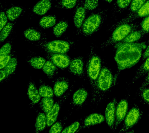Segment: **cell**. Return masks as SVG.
<instances>
[{
	"label": "cell",
	"mask_w": 149,
	"mask_h": 133,
	"mask_svg": "<svg viewBox=\"0 0 149 133\" xmlns=\"http://www.w3.org/2000/svg\"><path fill=\"white\" fill-rule=\"evenodd\" d=\"M149 44V39L141 43H122L115 45L116 50L115 59L117 65V72L114 76V85L117 81L120 74L126 69L130 68L139 61L143 50Z\"/></svg>",
	"instance_id": "6da1fadb"
},
{
	"label": "cell",
	"mask_w": 149,
	"mask_h": 133,
	"mask_svg": "<svg viewBox=\"0 0 149 133\" xmlns=\"http://www.w3.org/2000/svg\"><path fill=\"white\" fill-rule=\"evenodd\" d=\"M102 61L101 57L97 53L94 46H91L90 51L86 64V74L91 87V102L96 105L97 99V83L102 67Z\"/></svg>",
	"instance_id": "7a4b0ae2"
},
{
	"label": "cell",
	"mask_w": 149,
	"mask_h": 133,
	"mask_svg": "<svg viewBox=\"0 0 149 133\" xmlns=\"http://www.w3.org/2000/svg\"><path fill=\"white\" fill-rule=\"evenodd\" d=\"M107 17V9L94 10L85 19L80 30L76 32L77 34L86 37L92 36L101 29Z\"/></svg>",
	"instance_id": "3957f363"
},
{
	"label": "cell",
	"mask_w": 149,
	"mask_h": 133,
	"mask_svg": "<svg viewBox=\"0 0 149 133\" xmlns=\"http://www.w3.org/2000/svg\"><path fill=\"white\" fill-rule=\"evenodd\" d=\"M114 86V76L111 70L105 65L102 66L97 83L96 105L104 100L105 94Z\"/></svg>",
	"instance_id": "277c9868"
},
{
	"label": "cell",
	"mask_w": 149,
	"mask_h": 133,
	"mask_svg": "<svg viewBox=\"0 0 149 133\" xmlns=\"http://www.w3.org/2000/svg\"><path fill=\"white\" fill-rule=\"evenodd\" d=\"M31 44L41 49L45 53L66 54L72 49L74 42L70 40H60L48 41L47 40Z\"/></svg>",
	"instance_id": "5b68a950"
},
{
	"label": "cell",
	"mask_w": 149,
	"mask_h": 133,
	"mask_svg": "<svg viewBox=\"0 0 149 133\" xmlns=\"http://www.w3.org/2000/svg\"><path fill=\"white\" fill-rule=\"evenodd\" d=\"M139 24L136 23H125L116 27L108 39L101 44L102 50L111 45H115L122 41L133 32L139 30Z\"/></svg>",
	"instance_id": "8992f818"
},
{
	"label": "cell",
	"mask_w": 149,
	"mask_h": 133,
	"mask_svg": "<svg viewBox=\"0 0 149 133\" xmlns=\"http://www.w3.org/2000/svg\"><path fill=\"white\" fill-rule=\"evenodd\" d=\"M143 116V112L134 104L128 111L124 119L122 128L118 133H125L139 123Z\"/></svg>",
	"instance_id": "52a82bcc"
},
{
	"label": "cell",
	"mask_w": 149,
	"mask_h": 133,
	"mask_svg": "<svg viewBox=\"0 0 149 133\" xmlns=\"http://www.w3.org/2000/svg\"><path fill=\"white\" fill-rule=\"evenodd\" d=\"M149 15V0L147 1L133 15H127L120 20L114 23L109 29V31L112 32L118 26L125 23H133L138 19L146 17Z\"/></svg>",
	"instance_id": "ba28073f"
},
{
	"label": "cell",
	"mask_w": 149,
	"mask_h": 133,
	"mask_svg": "<svg viewBox=\"0 0 149 133\" xmlns=\"http://www.w3.org/2000/svg\"><path fill=\"white\" fill-rule=\"evenodd\" d=\"M73 88L74 86L72 85L67 92L55 103L50 112L46 114L47 127H51L57 121L62 106L73 91Z\"/></svg>",
	"instance_id": "9c48e42d"
},
{
	"label": "cell",
	"mask_w": 149,
	"mask_h": 133,
	"mask_svg": "<svg viewBox=\"0 0 149 133\" xmlns=\"http://www.w3.org/2000/svg\"><path fill=\"white\" fill-rule=\"evenodd\" d=\"M68 67L70 73L79 78H83L86 74V65L82 56L75 57L71 60Z\"/></svg>",
	"instance_id": "30bf717a"
},
{
	"label": "cell",
	"mask_w": 149,
	"mask_h": 133,
	"mask_svg": "<svg viewBox=\"0 0 149 133\" xmlns=\"http://www.w3.org/2000/svg\"><path fill=\"white\" fill-rule=\"evenodd\" d=\"M45 55L48 60L51 61L61 69L67 68L70 63V58L65 54L45 53Z\"/></svg>",
	"instance_id": "8fae6325"
},
{
	"label": "cell",
	"mask_w": 149,
	"mask_h": 133,
	"mask_svg": "<svg viewBox=\"0 0 149 133\" xmlns=\"http://www.w3.org/2000/svg\"><path fill=\"white\" fill-rule=\"evenodd\" d=\"M128 108V102L125 98L122 99L116 105L113 132L116 130L122 121L124 120L127 113Z\"/></svg>",
	"instance_id": "7c38bea8"
},
{
	"label": "cell",
	"mask_w": 149,
	"mask_h": 133,
	"mask_svg": "<svg viewBox=\"0 0 149 133\" xmlns=\"http://www.w3.org/2000/svg\"><path fill=\"white\" fill-rule=\"evenodd\" d=\"M104 121V116L100 113H94L89 114L82 120L81 125L76 133L85 128L102 123Z\"/></svg>",
	"instance_id": "4fadbf2b"
},
{
	"label": "cell",
	"mask_w": 149,
	"mask_h": 133,
	"mask_svg": "<svg viewBox=\"0 0 149 133\" xmlns=\"http://www.w3.org/2000/svg\"><path fill=\"white\" fill-rule=\"evenodd\" d=\"M84 0H79L77 4L73 17L74 26L77 29L76 32L80 30L83 23L86 18L87 11L84 6Z\"/></svg>",
	"instance_id": "5bb4252c"
},
{
	"label": "cell",
	"mask_w": 149,
	"mask_h": 133,
	"mask_svg": "<svg viewBox=\"0 0 149 133\" xmlns=\"http://www.w3.org/2000/svg\"><path fill=\"white\" fill-rule=\"evenodd\" d=\"M88 93V91L83 87L80 88L73 93L70 104L72 107L79 109L84 106L86 103Z\"/></svg>",
	"instance_id": "9a60e30c"
},
{
	"label": "cell",
	"mask_w": 149,
	"mask_h": 133,
	"mask_svg": "<svg viewBox=\"0 0 149 133\" xmlns=\"http://www.w3.org/2000/svg\"><path fill=\"white\" fill-rule=\"evenodd\" d=\"M70 81L68 78L59 77L55 78L54 84L53 92L57 97H62L68 90Z\"/></svg>",
	"instance_id": "2e32d148"
},
{
	"label": "cell",
	"mask_w": 149,
	"mask_h": 133,
	"mask_svg": "<svg viewBox=\"0 0 149 133\" xmlns=\"http://www.w3.org/2000/svg\"><path fill=\"white\" fill-rule=\"evenodd\" d=\"M117 100L116 98H113L112 100L107 104L105 110V120L109 128L113 131L115 126V111Z\"/></svg>",
	"instance_id": "e0dca14e"
},
{
	"label": "cell",
	"mask_w": 149,
	"mask_h": 133,
	"mask_svg": "<svg viewBox=\"0 0 149 133\" xmlns=\"http://www.w3.org/2000/svg\"><path fill=\"white\" fill-rule=\"evenodd\" d=\"M27 94L31 102L30 104L31 108L38 104L41 100V97L38 90L37 88L35 82L31 78L29 80L27 87Z\"/></svg>",
	"instance_id": "ac0fdd59"
},
{
	"label": "cell",
	"mask_w": 149,
	"mask_h": 133,
	"mask_svg": "<svg viewBox=\"0 0 149 133\" xmlns=\"http://www.w3.org/2000/svg\"><path fill=\"white\" fill-rule=\"evenodd\" d=\"M23 35L29 42H38L47 40L45 36L43 35L40 31L34 28L26 29L23 32Z\"/></svg>",
	"instance_id": "d6986e66"
},
{
	"label": "cell",
	"mask_w": 149,
	"mask_h": 133,
	"mask_svg": "<svg viewBox=\"0 0 149 133\" xmlns=\"http://www.w3.org/2000/svg\"><path fill=\"white\" fill-rule=\"evenodd\" d=\"M26 60L28 64L31 67L35 69H42L46 60L40 56L30 51V54L27 56Z\"/></svg>",
	"instance_id": "ffe728a7"
},
{
	"label": "cell",
	"mask_w": 149,
	"mask_h": 133,
	"mask_svg": "<svg viewBox=\"0 0 149 133\" xmlns=\"http://www.w3.org/2000/svg\"><path fill=\"white\" fill-rule=\"evenodd\" d=\"M52 3L51 0H40L33 8V12L39 16L46 14L51 8Z\"/></svg>",
	"instance_id": "44dd1931"
},
{
	"label": "cell",
	"mask_w": 149,
	"mask_h": 133,
	"mask_svg": "<svg viewBox=\"0 0 149 133\" xmlns=\"http://www.w3.org/2000/svg\"><path fill=\"white\" fill-rule=\"evenodd\" d=\"M17 64H18V60H17L16 52H15L12 57L11 59L10 60V61L8 63L5 67L3 69L6 74V78L5 80L6 81H9L11 79L12 76L15 73L17 68Z\"/></svg>",
	"instance_id": "7402d4cb"
},
{
	"label": "cell",
	"mask_w": 149,
	"mask_h": 133,
	"mask_svg": "<svg viewBox=\"0 0 149 133\" xmlns=\"http://www.w3.org/2000/svg\"><path fill=\"white\" fill-rule=\"evenodd\" d=\"M132 0H116L113 5L112 15L115 17L117 14H121L130 6Z\"/></svg>",
	"instance_id": "603a6c76"
},
{
	"label": "cell",
	"mask_w": 149,
	"mask_h": 133,
	"mask_svg": "<svg viewBox=\"0 0 149 133\" xmlns=\"http://www.w3.org/2000/svg\"><path fill=\"white\" fill-rule=\"evenodd\" d=\"M42 69L50 80L53 79L58 73V67L52 62L49 60L45 62Z\"/></svg>",
	"instance_id": "cb8c5ba5"
},
{
	"label": "cell",
	"mask_w": 149,
	"mask_h": 133,
	"mask_svg": "<svg viewBox=\"0 0 149 133\" xmlns=\"http://www.w3.org/2000/svg\"><path fill=\"white\" fill-rule=\"evenodd\" d=\"M47 126L46 114L44 113H39L37 114L35 122V133L43 131Z\"/></svg>",
	"instance_id": "d4e9b609"
},
{
	"label": "cell",
	"mask_w": 149,
	"mask_h": 133,
	"mask_svg": "<svg viewBox=\"0 0 149 133\" xmlns=\"http://www.w3.org/2000/svg\"><path fill=\"white\" fill-rule=\"evenodd\" d=\"M149 71V57H148L143 64L141 65L136 72L132 80V83H134L135 81L147 74Z\"/></svg>",
	"instance_id": "484cf974"
},
{
	"label": "cell",
	"mask_w": 149,
	"mask_h": 133,
	"mask_svg": "<svg viewBox=\"0 0 149 133\" xmlns=\"http://www.w3.org/2000/svg\"><path fill=\"white\" fill-rule=\"evenodd\" d=\"M39 83L38 91L40 96L43 98H53L54 93L52 88L44 82L41 79H40Z\"/></svg>",
	"instance_id": "4316f807"
},
{
	"label": "cell",
	"mask_w": 149,
	"mask_h": 133,
	"mask_svg": "<svg viewBox=\"0 0 149 133\" xmlns=\"http://www.w3.org/2000/svg\"><path fill=\"white\" fill-rule=\"evenodd\" d=\"M54 104L53 98L45 97L41 99L38 104L41 109L46 114L51 110Z\"/></svg>",
	"instance_id": "83f0119b"
},
{
	"label": "cell",
	"mask_w": 149,
	"mask_h": 133,
	"mask_svg": "<svg viewBox=\"0 0 149 133\" xmlns=\"http://www.w3.org/2000/svg\"><path fill=\"white\" fill-rule=\"evenodd\" d=\"M56 18L54 15H48L42 18L39 21L40 26L44 29L52 27L56 24Z\"/></svg>",
	"instance_id": "f1b7e54d"
},
{
	"label": "cell",
	"mask_w": 149,
	"mask_h": 133,
	"mask_svg": "<svg viewBox=\"0 0 149 133\" xmlns=\"http://www.w3.org/2000/svg\"><path fill=\"white\" fill-rule=\"evenodd\" d=\"M68 27V23L66 21L61 20L55 25L53 29V33L57 38L61 37L66 32Z\"/></svg>",
	"instance_id": "f546056e"
},
{
	"label": "cell",
	"mask_w": 149,
	"mask_h": 133,
	"mask_svg": "<svg viewBox=\"0 0 149 133\" xmlns=\"http://www.w3.org/2000/svg\"><path fill=\"white\" fill-rule=\"evenodd\" d=\"M144 36V34L139 29L131 32L120 42L127 43H136Z\"/></svg>",
	"instance_id": "4dcf8cb0"
},
{
	"label": "cell",
	"mask_w": 149,
	"mask_h": 133,
	"mask_svg": "<svg viewBox=\"0 0 149 133\" xmlns=\"http://www.w3.org/2000/svg\"><path fill=\"white\" fill-rule=\"evenodd\" d=\"M68 118L65 116L63 119L56 121L51 126L48 133H61L63 129Z\"/></svg>",
	"instance_id": "1f68e13d"
},
{
	"label": "cell",
	"mask_w": 149,
	"mask_h": 133,
	"mask_svg": "<svg viewBox=\"0 0 149 133\" xmlns=\"http://www.w3.org/2000/svg\"><path fill=\"white\" fill-rule=\"evenodd\" d=\"M23 9L19 6H13L9 8L6 12V15L8 19L14 21L21 15Z\"/></svg>",
	"instance_id": "d6a6232c"
},
{
	"label": "cell",
	"mask_w": 149,
	"mask_h": 133,
	"mask_svg": "<svg viewBox=\"0 0 149 133\" xmlns=\"http://www.w3.org/2000/svg\"><path fill=\"white\" fill-rule=\"evenodd\" d=\"M147 0H132L128 8L129 14L130 16L136 13L146 2Z\"/></svg>",
	"instance_id": "836d02e7"
},
{
	"label": "cell",
	"mask_w": 149,
	"mask_h": 133,
	"mask_svg": "<svg viewBox=\"0 0 149 133\" xmlns=\"http://www.w3.org/2000/svg\"><path fill=\"white\" fill-rule=\"evenodd\" d=\"M14 24L12 23H7L5 26L1 30L0 34V41L1 43H3L7 39L12 31Z\"/></svg>",
	"instance_id": "e575fe53"
},
{
	"label": "cell",
	"mask_w": 149,
	"mask_h": 133,
	"mask_svg": "<svg viewBox=\"0 0 149 133\" xmlns=\"http://www.w3.org/2000/svg\"><path fill=\"white\" fill-rule=\"evenodd\" d=\"M82 120H78L65 127L61 133H76L81 125Z\"/></svg>",
	"instance_id": "d590c367"
},
{
	"label": "cell",
	"mask_w": 149,
	"mask_h": 133,
	"mask_svg": "<svg viewBox=\"0 0 149 133\" xmlns=\"http://www.w3.org/2000/svg\"><path fill=\"white\" fill-rule=\"evenodd\" d=\"M138 94L141 102L144 104L149 106V88L146 87L138 91Z\"/></svg>",
	"instance_id": "8d00e7d4"
},
{
	"label": "cell",
	"mask_w": 149,
	"mask_h": 133,
	"mask_svg": "<svg viewBox=\"0 0 149 133\" xmlns=\"http://www.w3.org/2000/svg\"><path fill=\"white\" fill-rule=\"evenodd\" d=\"M99 4V0H84V7L87 12L94 11Z\"/></svg>",
	"instance_id": "74e56055"
},
{
	"label": "cell",
	"mask_w": 149,
	"mask_h": 133,
	"mask_svg": "<svg viewBox=\"0 0 149 133\" xmlns=\"http://www.w3.org/2000/svg\"><path fill=\"white\" fill-rule=\"evenodd\" d=\"M78 0H61L59 7L65 9H71L74 8L77 4Z\"/></svg>",
	"instance_id": "f35d334b"
},
{
	"label": "cell",
	"mask_w": 149,
	"mask_h": 133,
	"mask_svg": "<svg viewBox=\"0 0 149 133\" xmlns=\"http://www.w3.org/2000/svg\"><path fill=\"white\" fill-rule=\"evenodd\" d=\"M139 29L144 35L149 33V15L145 17L140 23Z\"/></svg>",
	"instance_id": "ab89813d"
},
{
	"label": "cell",
	"mask_w": 149,
	"mask_h": 133,
	"mask_svg": "<svg viewBox=\"0 0 149 133\" xmlns=\"http://www.w3.org/2000/svg\"><path fill=\"white\" fill-rule=\"evenodd\" d=\"M12 44V42L8 41L1 47L0 50V56H6L10 54L11 52Z\"/></svg>",
	"instance_id": "60d3db41"
},
{
	"label": "cell",
	"mask_w": 149,
	"mask_h": 133,
	"mask_svg": "<svg viewBox=\"0 0 149 133\" xmlns=\"http://www.w3.org/2000/svg\"><path fill=\"white\" fill-rule=\"evenodd\" d=\"M15 51H13L10 54L6 56H0V68L1 69H4L8 63L10 61Z\"/></svg>",
	"instance_id": "b9f144b4"
},
{
	"label": "cell",
	"mask_w": 149,
	"mask_h": 133,
	"mask_svg": "<svg viewBox=\"0 0 149 133\" xmlns=\"http://www.w3.org/2000/svg\"><path fill=\"white\" fill-rule=\"evenodd\" d=\"M8 17L4 12H1V30H2L3 27L7 24L8 21Z\"/></svg>",
	"instance_id": "7bdbcfd3"
},
{
	"label": "cell",
	"mask_w": 149,
	"mask_h": 133,
	"mask_svg": "<svg viewBox=\"0 0 149 133\" xmlns=\"http://www.w3.org/2000/svg\"><path fill=\"white\" fill-rule=\"evenodd\" d=\"M148 85H149V71L147 74L145 79H144V81L141 85V87L139 88L138 91H140L143 89L145 88L148 87Z\"/></svg>",
	"instance_id": "ee69618b"
},
{
	"label": "cell",
	"mask_w": 149,
	"mask_h": 133,
	"mask_svg": "<svg viewBox=\"0 0 149 133\" xmlns=\"http://www.w3.org/2000/svg\"><path fill=\"white\" fill-rule=\"evenodd\" d=\"M142 60L143 61L145 60L148 57H149V44L142 55Z\"/></svg>",
	"instance_id": "f6af8a7d"
},
{
	"label": "cell",
	"mask_w": 149,
	"mask_h": 133,
	"mask_svg": "<svg viewBox=\"0 0 149 133\" xmlns=\"http://www.w3.org/2000/svg\"><path fill=\"white\" fill-rule=\"evenodd\" d=\"M0 73H1V74H0V76H1L0 81H1V84H2V81L6 80V72L3 69H1Z\"/></svg>",
	"instance_id": "bcb514c9"
},
{
	"label": "cell",
	"mask_w": 149,
	"mask_h": 133,
	"mask_svg": "<svg viewBox=\"0 0 149 133\" xmlns=\"http://www.w3.org/2000/svg\"><path fill=\"white\" fill-rule=\"evenodd\" d=\"M106 2H108V3H111L113 2V0H104Z\"/></svg>",
	"instance_id": "7dc6e473"
},
{
	"label": "cell",
	"mask_w": 149,
	"mask_h": 133,
	"mask_svg": "<svg viewBox=\"0 0 149 133\" xmlns=\"http://www.w3.org/2000/svg\"><path fill=\"white\" fill-rule=\"evenodd\" d=\"M125 133H134V131L132 130L128 131Z\"/></svg>",
	"instance_id": "c3c4849f"
},
{
	"label": "cell",
	"mask_w": 149,
	"mask_h": 133,
	"mask_svg": "<svg viewBox=\"0 0 149 133\" xmlns=\"http://www.w3.org/2000/svg\"><path fill=\"white\" fill-rule=\"evenodd\" d=\"M148 118H149V115H148Z\"/></svg>",
	"instance_id": "681fc988"
},
{
	"label": "cell",
	"mask_w": 149,
	"mask_h": 133,
	"mask_svg": "<svg viewBox=\"0 0 149 133\" xmlns=\"http://www.w3.org/2000/svg\"><path fill=\"white\" fill-rule=\"evenodd\" d=\"M147 1H149V0H147Z\"/></svg>",
	"instance_id": "f907efd6"
}]
</instances>
